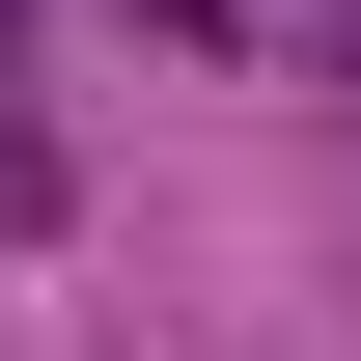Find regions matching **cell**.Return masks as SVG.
I'll return each mask as SVG.
<instances>
[{
  "label": "cell",
  "instance_id": "2",
  "mask_svg": "<svg viewBox=\"0 0 361 361\" xmlns=\"http://www.w3.org/2000/svg\"><path fill=\"white\" fill-rule=\"evenodd\" d=\"M56 195H84V167H56V111H28V56H0V223H56Z\"/></svg>",
  "mask_w": 361,
  "mask_h": 361
},
{
  "label": "cell",
  "instance_id": "1",
  "mask_svg": "<svg viewBox=\"0 0 361 361\" xmlns=\"http://www.w3.org/2000/svg\"><path fill=\"white\" fill-rule=\"evenodd\" d=\"M139 28H195V56H278V84H361V0H139Z\"/></svg>",
  "mask_w": 361,
  "mask_h": 361
}]
</instances>
